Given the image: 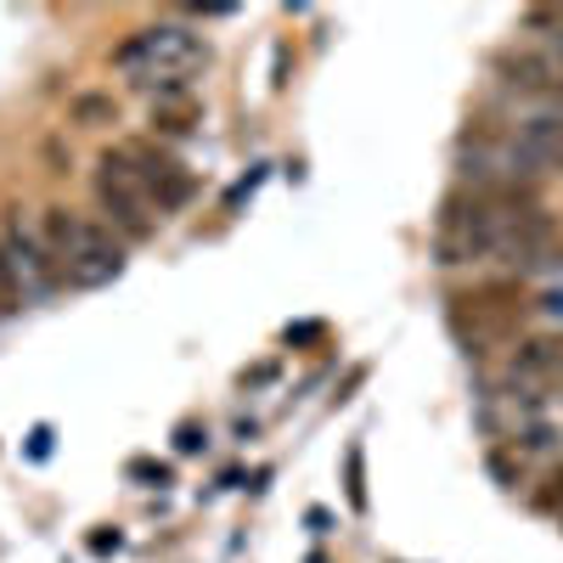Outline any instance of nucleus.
<instances>
[{
  "label": "nucleus",
  "instance_id": "6",
  "mask_svg": "<svg viewBox=\"0 0 563 563\" xmlns=\"http://www.w3.org/2000/svg\"><path fill=\"white\" fill-rule=\"evenodd\" d=\"M119 153L130 158V169L141 175V186L153 192L158 214H175V209H186V203L198 198V180H192V169H186L175 153L153 147V141H124Z\"/></svg>",
  "mask_w": 563,
  "mask_h": 563
},
{
  "label": "nucleus",
  "instance_id": "10",
  "mask_svg": "<svg viewBox=\"0 0 563 563\" xmlns=\"http://www.w3.org/2000/svg\"><path fill=\"white\" fill-rule=\"evenodd\" d=\"M74 113H79V119H102V124H113V119H119V108H113L108 97H79V102H74Z\"/></svg>",
  "mask_w": 563,
  "mask_h": 563
},
{
  "label": "nucleus",
  "instance_id": "13",
  "mask_svg": "<svg viewBox=\"0 0 563 563\" xmlns=\"http://www.w3.org/2000/svg\"><path fill=\"white\" fill-rule=\"evenodd\" d=\"M130 474H135V479H158V485H169V467H153V462H130Z\"/></svg>",
  "mask_w": 563,
  "mask_h": 563
},
{
  "label": "nucleus",
  "instance_id": "11",
  "mask_svg": "<svg viewBox=\"0 0 563 563\" xmlns=\"http://www.w3.org/2000/svg\"><path fill=\"white\" fill-rule=\"evenodd\" d=\"M536 316H547V321H563V288H552V294H541L536 305H530Z\"/></svg>",
  "mask_w": 563,
  "mask_h": 563
},
{
  "label": "nucleus",
  "instance_id": "12",
  "mask_svg": "<svg viewBox=\"0 0 563 563\" xmlns=\"http://www.w3.org/2000/svg\"><path fill=\"white\" fill-rule=\"evenodd\" d=\"M530 271H563V238H552V243L541 249V260H536Z\"/></svg>",
  "mask_w": 563,
  "mask_h": 563
},
{
  "label": "nucleus",
  "instance_id": "2",
  "mask_svg": "<svg viewBox=\"0 0 563 563\" xmlns=\"http://www.w3.org/2000/svg\"><path fill=\"white\" fill-rule=\"evenodd\" d=\"M203 63H209L203 34L180 29V23L135 29L119 52H113V68H119L124 79H135V85L158 90V97H169V90H186V79H192Z\"/></svg>",
  "mask_w": 563,
  "mask_h": 563
},
{
  "label": "nucleus",
  "instance_id": "16",
  "mask_svg": "<svg viewBox=\"0 0 563 563\" xmlns=\"http://www.w3.org/2000/svg\"><path fill=\"white\" fill-rule=\"evenodd\" d=\"M90 552H119V530H113V536H108V530L90 536Z\"/></svg>",
  "mask_w": 563,
  "mask_h": 563
},
{
  "label": "nucleus",
  "instance_id": "5",
  "mask_svg": "<svg viewBox=\"0 0 563 563\" xmlns=\"http://www.w3.org/2000/svg\"><path fill=\"white\" fill-rule=\"evenodd\" d=\"M97 203H102V214H108V225H119L130 243H147L153 231H158V203H153V192L141 186V175L130 169V158L113 147V153H102L97 158Z\"/></svg>",
  "mask_w": 563,
  "mask_h": 563
},
{
  "label": "nucleus",
  "instance_id": "4",
  "mask_svg": "<svg viewBox=\"0 0 563 563\" xmlns=\"http://www.w3.org/2000/svg\"><path fill=\"white\" fill-rule=\"evenodd\" d=\"M525 310L530 305L512 294L507 282H485V288L451 299V333L467 344V355H490L496 344H507L512 333H519Z\"/></svg>",
  "mask_w": 563,
  "mask_h": 563
},
{
  "label": "nucleus",
  "instance_id": "1",
  "mask_svg": "<svg viewBox=\"0 0 563 563\" xmlns=\"http://www.w3.org/2000/svg\"><path fill=\"white\" fill-rule=\"evenodd\" d=\"M552 238H558L552 214L519 192H456L434 220V260L440 265L501 260L512 271H530Z\"/></svg>",
  "mask_w": 563,
  "mask_h": 563
},
{
  "label": "nucleus",
  "instance_id": "14",
  "mask_svg": "<svg viewBox=\"0 0 563 563\" xmlns=\"http://www.w3.org/2000/svg\"><path fill=\"white\" fill-rule=\"evenodd\" d=\"M541 507H552V512H558V525H563V474L552 479V490L541 496Z\"/></svg>",
  "mask_w": 563,
  "mask_h": 563
},
{
  "label": "nucleus",
  "instance_id": "8",
  "mask_svg": "<svg viewBox=\"0 0 563 563\" xmlns=\"http://www.w3.org/2000/svg\"><path fill=\"white\" fill-rule=\"evenodd\" d=\"M198 124V102H192V90H169V97L153 102V130L158 135H186Z\"/></svg>",
  "mask_w": 563,
  "mask_h": 563
},
{
  "label": "nucleus",
  "instance_id": "7",
  "mask_svg": "<svg viewBox=\"0 0 563 563\" xmlns=\"http://www.w3.org/2000/svg\"><path fill=\"white\" fill-rule=\"evenodd\" d=\"M552 384H563V333L530 339V344L512 350V361H507V372H501L496 395H507V400H541Z\"/></svg>",
  "mask_w": 563,
  "mask_h": 563
},
{
  "label": "nucleus",
  "instance_id": "15",
  "mask_svg": "<svg viewBox=\"0 0 563 563\" xmlns=\"http://www.w3.org/2000/svg\"><path fill=\"white\" fill-rule=\"evenodd\" d=\"M203 440H209V434L198 429V422H186V429H180V451H198Z\"/></svg>",
  "mask_w": 563,
  "mask_h": 563
},
{
  "label": "nucleus",
  "instance_id": "9",
  "mask_svg": "<svg viewBox=\"0 0 563 563\" xmlns=\"http://www.w3.org/2000/svg\"><path fill=\"white\" fill-rule=\"evenodd\" d=\"M344 474H350V507L361 512V507H366V485H361V445H350V456H344Z\"/></svg>",
  "mask_w": 563,
  "mask_h": 563
},
{
  "label": "nucleus",
  "instance_id": "3",
  "mask_svg": "<svg viewBox=\"0 0 563 563\" xmlns=\"http://www.w3.org/2000/svg\"><path fill=\"white\" fill-rule=\"evenodd\" d=\"M40 238L52 249L57 282H68V288H102V282H113L124 271V249L113 243V231L74 209H45Z\"/></svg>",
  "mask_w": 563,
  "mask_h": 563
}]
</instances>
